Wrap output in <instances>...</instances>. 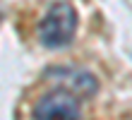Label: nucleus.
<instances>
[{
	"label": "nucleus",
	"instance_id": "1",
	"mask_svg": "<svg viewBox=\"0 0 132 120\" xmlns=\"http://www.w3.org/2000/svg\"><path fill=\"white\" fill-rule=\"evenodd\" d=\"M77 10L70 3H55L38 22V38L46 48H63L75 38Z\"/></svg>",
	"mask_w": 132,
	"mask_h": 120
},
{
	"label": "nucleus",
	"instance_id": "2",
	"mask_svg": "<svg viewBox=\"0 0 132 120\" xmlns=\"http://www.w3.org/2000/svg\"><path fill=\"white\" fill-rule=\"evenodd\" d=\"M34 120H79V101L65 89L51 91L34 106Z\"/></svg>",
	"mask_w": 132,
	"mask_h": 120
},
{
	"label": "nucleus",
	"instance_id": "3",
	"mask_svg": "<svg viewBox=\"0 0 132 120\" xmlns=\"http://www.w3.org/2000/svg\"><path fill=\"white\" fill-rule=\"evenodd\" d=\"M67 75H70V86H72L77 94H82V96H91V94H96L98 82H96V77L91 75V72L72 70V72H67Z\"/></svg>",
	"mask_w": 132,
	"mask_h": 120
}]
</instances>
